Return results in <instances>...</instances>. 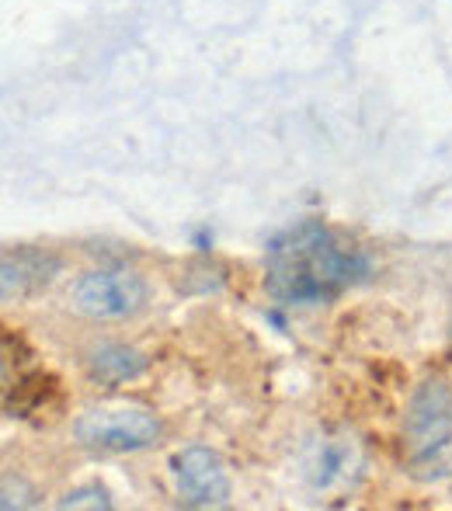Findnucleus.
I'll return each mask as SVG.
<instances>
[{"mask_svg":"<svg viewBox=\"0 0 452 511\" xmlns=\"http://www.w3.org/2000/svg\"><path fill=\"white\" fill-rule=\"evenodd\" d=\"M369 271L366 254L323 223H299L268 247V293L282 303H327Z\"/></svg>","mask_w":452,"mask_h":511,"instance_id":"f257e3e1","label":"nucleus"},{"mask_svg":"<svg viewBox=\"0 0 452 511\" xmlns=\"http://www.w3.org/2000/svg\"><path fill=\"white\" fill-rule=\"evenodd\" d=\"M146 303H150V289H146L143 275L126 265H105V268L84 271L70 289L74 313L98 323L133 320L146 310Z\"/></svg>","mask_w":452,"mask_h":511,"instance_id":"f03ea898","label":"nucleus"},{"mask_svg":"<svg viewBox=\"0 0 452 511\" xmlns=\"http://www.w3.org/2000/svg\"><path fill=\"white\" fill-rule=\"evenodd\" d=\"M164 435V425L154 410L139 404H119V407H91L74 421V438L77 445L105 456H122V452H139L150 449Z\"/></svg>","mask_w":452,"mask_h":511,"instance_id":"7ed1b4c3","label":"nucleus"},{"mask_svg":"<svg viewBox=\"0 0 452 511\" xmlns=\"http://www.w3.org/2000/svg\"><path fill=\"white\" fill-rule=\"evenodd\" d=\"M403 445L414 466H435L452 445V390L446 379H425L403 414Z\"/></svg>","mask_w":452,"mask_h":511,"instance_id":"20e7f679","label":"nucleus"},{"mask_svg":"<svg viewBox=\"0 0 452 511\" xmlns=\"http://www.w3.org/2000/svg\"><path fill=\"white\" fill-rule=\"evenodd\" d=\"M171 473H174L178 497L188 508H219L230 501L226 462L209 445H185L171 459Z\"/></svg>","mask_w":452,"mask_h":511,"instance_id":"39448f33","label":"nucleus"},{"mask_svg":"<svg viewBox=\"0 0 452 511\" xmlns=\"http://www.w3.org/2000/svg\"><path fill=\"white\" fill-rule=\"evenodd\" d=\"M59 271V261L46 251H4V303H21V299L35 296L39 289H46Z\"/></svg>","mask_w":452,"mask_h":511,"instance_id":"423d86ee","label":"nucleus"},{"mask_svg":"<svg viewBox=\"0 0 452 511\" xmlns=\"http://www.w3.org/2000/svg\"><path fill=\"white\" fill-rule=\"evenodd\" d=\"M146 355L136 351L133 345H122V341H101L84 355V369H87V379L98 383V386H126L146 373Z\"/></svg>","mask_w":452,"mask_h":511,"instance_id":"0eeeda50","label":"nucleus"},{"mask_svg":"<svg viewBox=\"0 0 452 511\" xmlns=\"http://www.w3.org/2000/svg\"><path fill=\"white\" fill-rule=\"evenodd\" d=\"M59 508H111V494L101 484H84L59 497Z\"/></svg>","mask_w":452,"mask_h":511,"instance_id":"6e6552de","label":"nucleus"}]
</instances>
